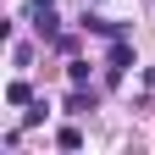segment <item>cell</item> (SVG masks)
I'll use <instances>...</instances> for the list:
<instances>
[{
  "label": "cell",
  "instance_id": "obj_6",
  "mask_svg": "<svg viewBox=\"0 0 155 155\" xmlns=\"http://www.w3.org/2000/svg\"><path fill=\"white\" fill-rule=\"evenodd\" d=\"M33 122H45V100H33V105L22 111V127H33Z\"/></svg>",
  "mask_w": 155,
  "mask_h": 155
},
{
  "label": "cell",
  "instance_id": "obj_3",
  "mask_svg": "<svg viewBox=\"0 0 155 155\" xmlns=\"http://www.w3.org/2000/svg\"><path fill=\"white\" fill-rule=\"evenodd\" d=\"M83 28H94V33H105V39H116V33H127L122 22H111V17H83Z\"/></svg>",
  "mask_w": 155,
  "mask_h": 155
},
{
  "label": "cell",
  "instance_id": "obj_1",
  "mask_svg": "<svg viewBox=\"0 0 155 155\" xmlns=\"http://www.w3.org/2000/svg\"><path fill=\"white\" fill-rule=\"evenodd\" d=\"M127 61H133V45H127V33H116L111 39V83L127 72Z\"/></svg>",
  "mask_w": 155,
  "mask_h": 155
},
{
  "label": "cell",
  "instance_id": "obj_5",
  "mask_svg": "<svg viewBox=\"0 0 155 155\" xmlns=\"http://www.w3.org/2000/svg\"><path fill=\"white\" fill-rule=\"evenodd\" d=\"M55 144H61V150H83V133H78V127H61V133H55Z\"/></svg>",
  "mask_w": 155,
  "mask_h": 155
},
{
  "label": "cell",
  "instance_id": "obj_2",
  "mask_svg": "<svg viewBox=\"0 0 155 155\" xmlns=\"http://www.w3.org/2000/svg\"><path fill=\"white\" fill-rule=\"evenodd\" d=\"M67 111H72V116H89V111H94V89L72 83V94H67Z\"/></svg>",
  "mask_w": 155,
  "mask_h": 155
},
{
  "label": "cell",
  "instance_id": "obj_7",
  "mask_svg": "<svg viewBox=\"0 0 155 155\" xmlns=\"http://www.w3.org/2000/svg\"><path fill=\"white\" fill-rule=\"evenodd\" d=\"M33 6H55V0H33Z\"/></svg>",
  "mask_w": 155,
  "mask_h": 155
},
{
  "label": "cell",
  "instance_id": "obj_4",
  "mask_svg": "<svg viewBox=\"0 0 155 155\" xmlns=\"http://www.w3.org/2000/svg\"><path fill=\"white\" fill-rule=\"evenodd\" d=\"M6 100H11V105H33V89H28V83H22V78H17V83H11V89H6Z\"/></svg>",
  "mask_w": 155,
  "mask_h": 155
}]
</instances>
